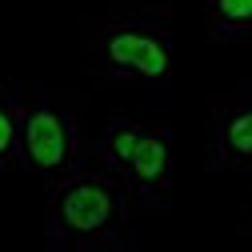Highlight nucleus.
I'll use <instances>...</instances> for the list:
<instances>
[{
	"label": "nucleus",
	"instance_id": "nucleus-1",
	"mask_svg": "<svg viewBox=\"0 0 252 252\" xmlns=\"http://www.w3.org/2000/svg\"><path fill=\"white\" fill-rule=\"evenodd\" d=\"M136 204L104 168H72L52 180L44 200V240L52 252L136 248Z\"/></svg>",
	"mask_w": 252,
	"mask_h": 252
},
{
	"label": "nucleus",
	"instance_id": "nucleus-2",
	"mask_svg": "<svg viewBox=\"0 0 252 252\" xmlns=\"http://www.w3.org/2000/svg\"><path fill=\"white\" fill-rule=\"evenodd\" d=\"M88 64L100 80L124 88H164L176 68L172 20L156 8H124L88 36Z\"/></svg>",
	"mask_w": 252,
	"mask_h": 252
},
{
	"label": "nucleus",
	"instance_id": "nucleus-3",
	"mask_svg": "<svg viewBox=\"0 0 252 252\" xmlns=\"http://www.w3.org/2000/svg\"><path fill=\"white\" fill-rule=\"evenodd\" d=\"M16 168L36 176H64L80 168V120L68 100L36 88V96L20 100V136Z\"/></svg>",
	"mask_w": 252,
	"mask_h": 252
},
{
	"label": "nucleus",
	"instance_id": "nucleus-4",
	"mask_svg": "<svg viewBox=\"0 0 252 252\" xmlns=\"http://www.w3.org/2000/svg\"><path fill=\"white\" fill-rule=\"evenodd\" d=\"M116 180L124 184V192L132 196V204L140 212L168 208V192H172V136H168L164 124H144V132H140L136 148L128 152L124 168L116 172Z\"/></svg>",
	"mask_w": 252,
	"mask_h": 252
},
{
	"label": "nucleus",
	"instance_id": "nucleus-5",
	"mask_svg": "<svg viewBox=\"0 0 252 252\" xmlns=\"http://www.w3.org/2000/svg\"><path fill=\"white\" fill-rule=\"evenodd\" d=\"M208 168L252 172V96L220 100L208 124Z\"/></svg>",
	"mask_w": 252,
	"mask_h": 252
},
{
	"label": "nucleus",
	"instance_id": "nucleus-6",
	"mask_svg": "<svg viewBox=\"0 0 252 252\" xmlns=\"http://www.w3.org/2000/svg\"><path fill=\"white\" fill-rule=\"evenodd\" d=\"M216 44H252V0H204Z\"/></svg>",
	"mask_w": 252,
	"mask_h": 252
},
{
	"label": "nucleus",
	"instance_id": "nucleus-7",
	"mask_svg": "<svg viewBox=\"0 0 252 252\" xmlns=\"http://www.w3.org/2000/svg\"><path fill=\"white\" fill-rule=\"evenodd\" d=\"M140 132H144V120H136V116H112L104 124V132L96 136V160L104 164L108 176H116L124 168V160H128V152L136 148Z\"/></svg>",
	"mask_w": 252,
	"mask_h": 252
},
{
	"label": "nucleus",
	"instance_id": "nucleus-8",
	"mask_svg": "<svg viewBox=\"0 0 252 252\" xmlns=\"http://www.w3.org/2000/svg\"><path fill=\"white\" fill-rule=\"evenodd\" d=\"M16 136H20V88L16 80H0V168L16 164Z\"/></svg>",
	"mask_w": 252,
	"mask_h": 252
},
{
	"label": "nucleus",
	"instance_id": "nucleus-9",
	"mask_svg": "<svg viewBox=\"0 0 252 252\" xmlns=\"http://www.w3.org/2000/svg\"><path fill=\"white\" fill-rule=\"evenodd\" d=\"M248 240H252V204H248Z\"/></svg>",
	"mask_w": 252,
	"mask_h": 252
}]
</instances>
